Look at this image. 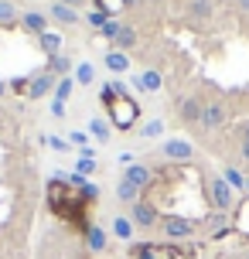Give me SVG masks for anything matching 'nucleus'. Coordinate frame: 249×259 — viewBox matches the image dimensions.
<instances>
[{"label":"nucleus","instance_id":"obj_39","mask_svg":"<svg viewBox=\"0 0 249 259\" xmlns=\"http://www.w3.org/2000/svg\"><path fill=\"white\" fill-rule=\"evenodd\" d=\"M4 96H7V82L0 78V99H4Z\"/></svg>","mask_w":249,"mask_h":259},{"label":"nucleus","instance_id":"obj_21","mask_svg":"<svg viewBox=\"0 0 249 259\" xmlns=\"http://www.w3.org/2000/svg\"><path fill=\"white\" fill-rule=\"evenodd\" d=\"M116 201H123V205H137V201H140V191H137V188H133V184H127L123 181V178H119V184H116Z\"/></svg>","mask_w":249,"mask_h":259},{"label":"nucleus","instance_id":"obj_9","mask_svg":"<svg viewBox=\"0 0 249 259\" xmlns=\"http://www.w3.org/2000/svg\"><path fill=\"white\" fill-rule=\"evenodd\" d=\"M123 181L133 184L137 191H144V188H150V181H154V170L147 167V164H130V167L123 170Z\"/></svg>","mask_w":249,"mask_h":259},{"label":"nucleus","instance_id":"obj_16","mask_svg":"<svg viewBox=\"0 0 249 259\" xmlns=\"http://www.w3.org/2000/svg\"><path fill=\"white\" fill-rule=\"evenodd\" d=\"M21 24V11L14 0H0V27H14Z\"/></svg>","mask_w":249,"mask_h":259},{"label":"nucleus","instance_id":"obj_32","mask_svg":"<svg viewBox=\"0 0 249 259\" xmlns=\"http://www.w3.org/2000/svg\"><path fill=\"white\" fill-rule=\"evenodd\" d=\"M119 27H123V24H116V17H113V21H106V24H103V31H99V34L113 41V38H116V31H119Z\"/></svg>","mask_w":249,"mask_h":259},{"label":"nucleus","instance_id":"obj_27","mask_svg":"<svg viewBox=\"0 0 249 259\" xmlns=\"http://www.w3.org/2000/svg\"><path fill=\"white\" fill-rule=\"evenodd\" d=\"M222 178H225V184L232 188V191H239V188H246V178L239 174L236 167H222Z\"/></svg>","mask_w":249,"mask_h":259},{"label":"nucleus","instance_id":"obj_34","mask_svg":"<svg viewBox=\"0 0 249 259\" xmlns=\"http://www.w3.org/2000/svg\"><path fill=\"white\" fill-rule=\"evenodd\" d=\"M52 116H55V119H62V116H65V103L52 99Z\"/></svg>","mask_w":249,"mask_h":259},{"label":"nucleus","instance_id":"obj_11","mask_svg":"<svg viewBox=\"0 0 249 259\" xmlns=\"http://www.w3.org/2000/svg\"><path fill=\"white\" fill-rule=\"evenodd\" d=\"M21 27H24L27 34H34V38H41L45 31H52V27H48V14H38V11L21 14Z\"/></svg>","mask_w":249,"mask_h":259},{"label":"nucleus","instance_id":"obj_12","mask_svg":"<svg viewBox=\"0 0 249 259\" xmlns=\"http://www.w3.org/2000/svg\"><path fill=\"white\" fill-rule=\"evenodd\" d=\"M86 249L96 252V256L109 249V232H106L103 225H89V229H86Z\"/></svg>","mask_w":249,"mask_h":259},{"label":"nucleus","instance_id":"obj_28","mask_svg":"<svg viewBox=\"0 0 249 259\" xmlns=\"http://www.w3.org/2000/svg\"><path fill=\"white\" fill-rule=\"evenodd\" d=\"M75 167H79L82 178H92V174L99 170V164H96V157H79V160H75Z\"/></svg>","mask_w":249,"mask_h":259},{"label":"nucleus","instance_id":"obj_26","mask_svg":"<svg viewBox=\"0 0 249 259\" xmlns=\"http://www.w3.org/2000/svg\"><path fill=\"white\" fill-rule=\"evenodd\" d=\"M41 140H45V147L55 150V154H68V150H72V143H68L65 137H58V133H45Z\"/></svg>","mask_w":249,"mask_h":259},{"label":"nucleus","instance_id":"obj_40","mask_svg":"<svg viewBox=\"0 0 249 259\" xmlns=\"http://www.w3.org/2000/svg\"><path fill=\"white\" fill-rule=\"evenodd\" d=\"M130 4H137V0H123V7H130Z\"/></svg>","mask_w":249,"mask_h":259},{"label":"nucleus","instance_id":"obj_37","mask_svg":"<svg viewBox=\"0 0 249 259\" xmlns=\"http://www.w3.org/2000/svg\"><path fill=\"white\" fill-rule=\"evenodd\" d=\"M239 154H242V160L249 164V143H239Z\"/></svg>","mask_w":249,"mask_h":259},{"label":"nucleus","instance_id":"obj_30","mask_svg":"<svg viewBox=\"0 0 249 259\" xmlns=\"http://www.w3.org/2000/svg\"><path fill=\"white\" fill-rule=\"evenodd\" d=\"M140 133H144L147 140H154V137H160V133H164V123H160V119H150V123H144V130H140Z\"/></svg>","mask_w":249,"mask_h":259},{"label":"nucleus","instance_id":"obj_20","mask_svg":"<svg viewBox=\"0 0 249 259\" xmlns=\"http://www.w3.org/2000/svg\"><path fill=\"white\" fill-rule=\"evenodd\" d=\"M38 45H41V52L52 58V55H58V48H62V34H58V31H45L38 38Z\"/></svg>","mask_w":249,"mask_h":259},{"label":"nucleus","instance_id":"obj_17","mask_svg":"<svg viewBox=\"0 0 249 259\" xmlns=\"http://www.w3.org/2000/svg\"><path fill=\"white\" fill-rule=\"evenodd\" d=\"M133 45H137V31L123 24V27L116 31V38H113V48H116V52H130Z\"/></svg>","mask_w":249,"mask_h":259},{"label":"nucleus","instance_id":"obj_15","mask_svg":"<svg viewBox=\"0 0 249 259\" xmlns=\"http://www.w3.org/2000/svg\"><path fill=\"white\" fill-rule=\"evenodd\" d=\"M103 65L113 72V75H123V72H130V55L127 52H116V48H109L103 55Z\"/></svg>","mask_w":249,"mask_h":259},{"label":"nucleus","instance_id":"obj_23","mask_svg":"<svg viewBox=\"0 0 249 259\" xmlns=\"http://www.w3.org/2000/svg\"><path fill=\"white\" fill-rule=\"evenodd\" d=\"M130 259H157V246L154 242H130Z\"/></svg>","mask_w":249,"mask_h":259},{"label":"nucleus","instance_id":"obj_31","mask_svg":"<svg viewBox=\"0 0 249 259\" xmlns=\"http://www.w3.org/2000/svg\"><path fill=\"white\" fill-rule=\"evenodd\" d=\"M86 21H89V27H96V31H103V24H106V21H113V17H106V14H99V11H92L89 17H86Z\"/></svg>","mask_w":249,"mask_h":259},{"label":"nucleus","instance_id":"obj_36","mask_svg":"<svg viewBox=\"0 0 249 259\" xmlns=\"http://www.w3.org/2000/svg\"><path fill=\"white\" fill-rule=\"evenodd\" d=\"M239 143H249V123H242V130H239Z\"/></svg>","mask_w":249,"mask_h":259},{"label":"nucleus","instance_id":"obj_7","mask_svg":"<svg viewBox=\"0 0 249 259\" xmlns=\"http://www.w3.org/2000/svg\"><path fill=\"white\" fill-rule=\"evenodd\" d=\"M225 119H229V106H225L222 99H212V103H205V116H201V126H205V130L225 126Z\"/></svg>","mask_w":249,"mask_h":259},{"label":"nucleus","instance_id":"obj_4","mask_svg":"<svg viewBox=\"0 0 249 259\" xmlns=\"http://www.w3.org/2000/svg\"><path fill=\"white\" fill-rule=\"evenodd\" d=\"M160 157L184 164V160H195V147H191L188 140H181V137H168V140L160 143Z\"/></svg>","mask_w":249,"mask_h":259},{"label":"nucleus","instance_id":"obj_2","mask_svg":"<svg viewBox=\"0 0 249 259\" xmlns=\"http://www.w3.org/2000/svg\"><path fill=\"white\" fill-rule=\"evenodd\" d=\"M205 194H209V205L215 208V211H232V205H236V191L225 184L222 174H205Z\"/></svg>","mask_w":249,"mask_h":259},{"label":"nucleus","instance_id":"obj_1","mask_svg":"<svg viewBox=\"0 0 249 259\" xmlns=\"http://www.w3.org/2000/svg\"><path fill=\"white\" fill-rule=\"evenodd\" d=\"M99 99H103V106L109 109V126L130 130L133 123L140 119V106L127 96V89H123L119 82H106V89L99 92Z\"/></svg>","mask_w":249,"mask_h":259},{"label":"nucleus","instance_id":"obj_29","mask_svg":"<svg viewBox=\"0 0 249 259\" xmlns=\"http://www.w3.org/2000/svg\"><path fill=\"white\" fill-rule=\"evenodd\" d=\"M27 82H31V75H17L7 82V92H17V96H27Z\"/></svg>","mask_w":249,"mask_h":259},{"label":"nucleus","instance_id":"obj_42","mask_svg":"<svg viewBox=\"0 0 249 259\" xmlns=\"http://www.w3.org/2000/svg\"><path fill=\"white\" fill-rule=\"evenodd\" d=\"M0 119H4V109H0Z\"/></svg>","mask_w":249,"mask_h":259},{"label":"nucleus","instance_id":"obj_5","mask_svg":"<svg viewBox=\"0 0 249 259\" xmlns=\"http://www.w3.org/2000/svg\"><path fill=\"white\" fill-rule=\"evenodd\" d=\"M130 219H133L137 229H154V225H160V211H157L154 201H144V198H140V201L130 208Z\"/></svg>","mask_w":249,"mask_h":259},{"label":"nucleus","instance_id":"obj_3","mask_svg":"<svg viewBox=\"0 0 249 259\" xmlns=\"http://www.w3.org/2000/svg\"><path fill=\"white\" fill-rule=\"evenodd\" d=\"M195 229H198L195 222L181 219V215H168V219H160V232H164V239H171V242H178V239H191Z\"/></svg>","mask_w":249,"mask_h":259},{"label":"nucleus","instance_id":"obj_38","mask_svg":"<svg viewBox=\"0 0 249 259\" xmlns=\"http://www.w3.org/2000/svg\"><path fill=\"white\" fill-rule=\"evenodd\" d=\"M58 4H68V7H75V11H79V4H82V0H58Z\"/></svg>","mask_w":249,"mask_h":259},{"label":"nucleus","instance_id":"obj_35","mask_svg":"<svg viewBox=\"0 0 249 259\" xmlns=\"http://www.w3.org/2000/svg\"><path fill=\"white\" fill-rule=\"evenodd\" d=\"M232 4H236L239 14H246V17H249V0H232Z\"/></svg>","mask_w":249,"mask_h":259},{"label":"nucleus","instance_id":"obj_19","mask_svg":"<svg viewBox=\"0 0 249 259\" xmlns=\"http://www.w3.org/2000/svg\"><path fill=\"white\" fill-rule=\"evenodd\" d=\"M75 89H79V85H75V78H72V75H65V78H58V85H55L52 99H58V103H68Z\"/></svg>","mask_w":249,"mask_h":259},{"label":"nucleus","instance_id":"obj_43","mask_svg":"<svg viewBox=\"0 0 249 259\" xmlns=\"http://www.w3.org/2000/svg\"><path fill=\"white\" fill-rule=\"evenodd\" d=\"M246 188H249V178H246Z\"/></svg>","mask_w":249,"mask_h":259},{"label":"nucleus","instance_id":"obj_22","mask_svg":"<svg viewBox=\"0 0 249 259\" xmlns=\"http://www.w3.org/2000/svg\"><path fill=\"white\" fill-rule=\"evenodd\" d=\"M72 78H75V85H92V82H96V68H92V62H79L75 72H72Z\"/></svg>","mask_w":249,"mask_h":259},{"label":"nucleus","instance_id":"obj_14","mask_svg":"<svg viewBox=\"0 0 249 259\" xmlns=\"http://www.w3.org/2000/svg\"><path fill=\"white\" fill-rule=\"evenodd\" d=\"M133 85L140 92H160V85H164V75H160L157 68H144L140 75L133 78Z\"/></svg>","mask_w":249,"mask_h":259},{"label":"nucleus","instance_id":"obj_10","mask_svg":"<svg viewBox=\"0 0 249 259\" xmlns=\"http://www.w3.org/2000/svg\"><path fill=\"white\" fill-rule=\"evenodd\" d=\"M178 116H181L184 123H201V116H205V103H201L198 96H184L181 103H178Z\"/></svg>","mask_w":249,"mask_h":259},{"label":"nucleus","instance_id":"obj_41","mask_svg":"<svg viewBox=\"0 0 249 259\" xmlns=\"http://www.w3.org/2000/svg\"><path fill=\"white\" fill-rule=\"evenodd\" d=\"M147 4H160V0H147Z\"/></svg>","mask_w":249,"mask_h":259},{"label":"nucleus","instance_id":"obj_25","mask_svg":"<svg viewBox=\"0 0 249 259\" xmlns=\"http://www.w3.org/2000/svg\"><path fill=\"white\" fill-rule=\"evenodd\" d=\"M89 137H92V140H99V143H106L109 137H113V126H109L106 119H92V123H89Z\"/></svg>","mask_w":249,"mask_h":259},{"label":"nucleus","instance_id":"obj_24","mask_svg":"<svg viewBox=\"0 0 249 259\" xmlns=\"http://www.w3.org/2000/svg\"><path fill=\"white\" fill-rule=\"evenodd\" d=\"M188 14H191L195 21H209L212 14H215V7H212V0H191V4H188Z\"/></svg>","mask_w":249,"mask_h":259},{"label":"nucleus","instance_id":"obj_18","mask_svg":"<svg viewBox=\"0 0 249 259\" xmlns=\"http://www.w3.org/2000/svg\"><path fill=\"white\" fill-rule=\"evenodd\" d=\"M45 68H48V72H52L55 78H65L68 72H72V62H68L65 55L58 52V55H52V58H48V65H45Z\"/></svg>","mask_w":249,"mask_h":259},{"label":"nucleus","instance_id":"obj_33","mask_svg":"<svg viewBox=\"0 0 249 259\" xmlns=\"http://www.w3.org/2000/svg\"><path fill=\"white\" fill-rule=\"evenodd\" d=\"M68 140L75 143V147H86V143H89L92 137H89V133H86V130H75V133H72V137H68Z\"/></svg>","mask_w":249,"mask_h":259},{"label":"nucleus","instance_id":"obj_6","mask_svg":"<svg viewBox=\"0 0 249 259\" xmlns=\"http://www.w3.org/2000/svg\"><path fill=\"white\" fill-rule=\"evenodd\" d=\"M55 85H58V78L45 68V72H38V75H31V82H27V99H48L55 92Z\"/></svg>","mask_w":249,"mask_h":259},{"label":"nucleus","instance_id":"obj_13","mask_svg":"<svg viewBox=\"0 0 249 259\" xmlns=\"http://www.w3.org/2000/svg\"><path fill=\"white\" fill-rule=\"evenodd\" d=\"M133 232H137V225H133L130 215H116V219L109 222V235L119 239V242H133Z\"/></svg>","mask_w":249,"mask_h":259},{"label":"nucleus","instance_id":"obj_8","mask_svg":"<svg viewBox=\"0 0 249 259\" xmlns=\"http://www.w3.org/2000/svg\"><path fill=\"white\" fill-rule=\"evenodd\" d=\"M48 17H52L55 24H62V27H75V24L82 21L75 7H68V4H58V0H55V4H48Z\"/></svg>","mask_w":249,"mask_h":259}]
</instances>
